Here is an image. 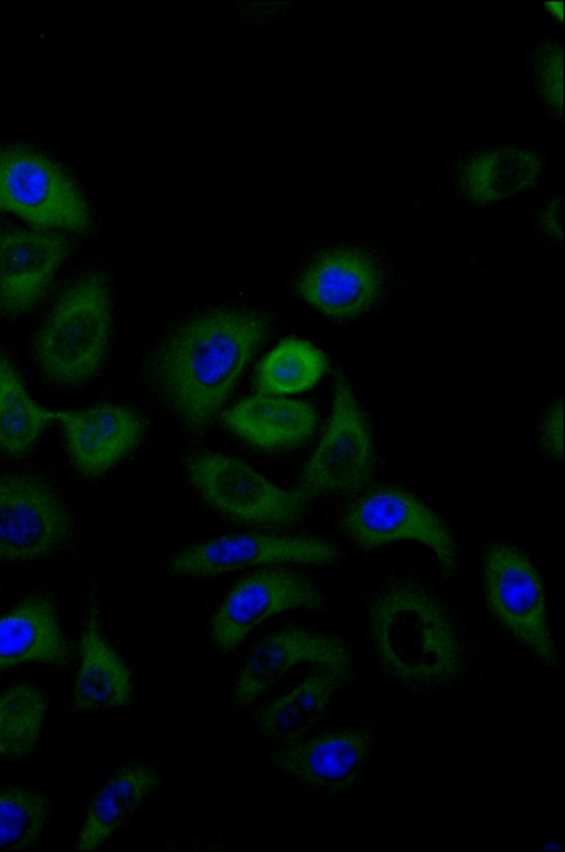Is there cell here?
Instances as JSON below:
<instances>
[{"instance_id":"6da1fadb","label":"cell","mask_w":565,"mask_h":852,"mask_svg":"<svg viewBox=\"0 0 565 852\" xmlns=\"http://www.w3.org/2000/svg\"><path fill=\"white\" fill-rule=\"evenodd\" d=\"M356 610L381 675L401 692L429 696L482 673L479 648L418 568L383 567L361 586Z\"/></svg>"},{"instance_id":"7a4b0ae2","label":"cell","mask_w":565,"mask_h":852,"mask_svg":"<svg viewBox=\"0 0 565 852\" xmlns=\"http://www.w3.org/2000/svg\"><path fill=\"white\" fill-rule=\"evenodd\" d=\"M268 329L262 313L226 307L200 313L164 338L151 371L185 428L202 432L213 422Z\"/></svg>"},{"instance_id":"3957f363","label":"cell","mask_w":565,"mask_h":852,"mask_svg":"<svg viewBox=\"0 0 565 852\" xmlns=\"http://www.w3.org/2000/svg\"><path fill=\"white\" fill-rule=\"evenodd\" d=\"M111 333L109 282L100 272H87L60 295L36 333L38 366L57 385H83L102 368Z\"/></svg>"},{"instance_id":"277c9868","label":"cell","mask_w":565,"mask_h":852,"mask_svg":"<svg viewBox=\"0 0 565 852\" xmlns=\"http://www.w3.org/2000/svg\"><path fill=\"white\" fill-rule=\"evenodd\" d=\"M337 526L360 550L402 540L419 543L434 554L445 581L457 578L461 544L456 532L430 504L404 487L372 484L345 499Z\"/></svg>"},{"instance_id":"5b68a950","label":"cell","mask_w":565,"mask_h":852,"mask_svg":"<svg viewBox=\"0 0 565 852\" xmlns=\"http://www.w3.org/2000/svg\"><path fill=\"white\" fill-rule=\"evenodd\" d=\"M482 593L494 620L546 670L557 672L561 656L545 609L539 568L515 543L497 539L481 557Z\"/></svg>"},{"instance_id":"8992f818","label":"cell","mask_w":565,"mask_h":852,"mask_svg":"<svg viewBox=\"0 0 565 852\" xmlns=\"http://www.w3.org/2000/svg\"><path fill=\"white\" fill-rule=\"evenodd\" d=\"M377 472L370 421L345 376L339 374L330 421L294 488L309 504L326 497L348 499L370 487Z\"/></svg>"},{"instance_id":"52a82bcc","label":"cell","mask_w":565,"mask_h":852,"mask_svg":"<svg viewBox=\"0 0 565 852\" xmlns=\"http://www.w3.org/2000/svg\"><path fill=\"white\" fill-rule=\"evenodd\" d=\"M185 473L198 495L215 512L243 525L280 529L299 524L309 503L237 457L200 451L188 457Z\"/></svg>"},{"instance_id":"ba28073f","label":"cell","mask_w":565,"mask_h":852,"mask_svg":"<svg viewBox=\"0 0 565 852\" xmlns=\"http://www.w3.org/2000/svg\"><path fill=\"white\" fill-rule=\"evenodd\" d=\"M377 748L375 727L358 720L317 727L300 737L271 744L267 762L315 795L341 797L364 776Z\"/></svg>"},{"instance_id":"9c48e42d","label":"cell","mask_w":565,"mask_h":852,"mask_svg":"<svg viewBox=\"0 0 565 852\" xmlns=\"http://www.w3.org/2000/svg\"><path fill=\"white\" fill-rule=\"evenodd\" d=\"M0 211L40 230L86 233L92 223L87 202L70 172L31 148H0Z\"/></svg>"},{"instance_id":"30bf717a","label":"cell","mask_w":565,"mask_h":852,"mask_svg":"<svg viewBox=\"0 0 565 852\" xmlns=\"http://www.w3.org/2000/svg\"><path fill=\"white\" fill-rule=\"evenodd\" d=\"M73 529L70 505L50 482L0 471V562L45 559L67 545Z\"/></svg>"},{"instance_id":"8fae6325","label":"cell","mask_w":565,"mask_h":852,"mask_svg":"<svg viewBox=\"0 0 565 852\" xmlns=\"http://www.w3.org/2000/svg\"><path fill=\"white\" fill-rule=\"evenodd\" d=\"M342 558V549L323 537L250 532L223 535L182 548L168 559V569L182 577H211L275 564L329 567Z\"/></svg>"},{"instance_id":"7c38bea8","label":"cell","mask_w":565,"mask_h":852,"mask_svg":"<svg viewBox=\"0 0 565 852\" xmlns=\"http://www.w3.org/2000/svg\"><path fill=\"white\" fill-rule=\"evenodd\" d=\"M329 599L310 578L284 568L256 571L239 580L226 595L211 621V640L217 652L235 650L258 624L289 610L326 613Z\"/></svg>"},{"instance_id":"4fadbf2b","label":"cell","mask_w":565,"mask_h":852,"mask_svg":"<svg viewBox=\"0 0 565 852\" xmlns=\"http://www.w3.org/2000/svg\"><path fill=\"white\" fill-rule=\"evenodd\" d=\"M298 665L358 666L353 644L333 632L289 624L269 632L247 652L233 682L231 703L245 709Z\"/></svg>"},{"instance_id":"5bb4252c","label":"cell","mask_w":565,"mask_h":852,"mask_svg":"<svg viewBox=\"0 0 565 852\" xmlns=\"http://www.w3.org/2000/svg\"><path fill=\"white\" fill-rule=\"evenodd\" d=\"M73 467L95 478L111 471L141 442L145 419L132 408L98 403L79 410L55 411Z\"/></svg>"},{"instance_id":"9a60e30c","label":"cell","mask_w":565,"mask_h":852,"mask_svg":"<svg viewBox=\"0 0 565 852\" xmlns=\"http://www.w3.org/2000/svg\"><path fill=\"white\" fill-rule=\"evenodd\" d=\"M70 251L64 234L11 229L0 233V312L19 316L45 295Z\"/></svg>"},{"instance_id":"2e32d148","label":"cell","mask_w":565,"mask_h":852,"mask_svg":"<svg viewBox=\"0 0 565 852\" xmlns=\"http://www.w3.org/2000/svg\"><path fill=\"white\" fill-rule=\"evenodd\" d=\"M383 278L364 252L334 249L316 257L298 281L300 295L320 313L350 319L369 311L379 299Z\"/></svg>"},{"instance_id":"e0dca14e","label":"cell","mask_w":565,"mask_h":852,"mask_svg":"<svg viewBox=\"0 0 565 852\" xmlns=\"http://www.w3.org/2000/svg\"><path fill=\"white\" fill-rule=\"evenodd\" d=\"M135 694L134 673L103 631L97 600L85 611L70 709L92 714L127 707Z\"/></svg>"},{"instance_id":"ac0fdd59","label":"cell","mask_w":565,"mask_h":852,"mask_svg":"<svg viewBox=\"0 0 565 852\" xmlns=\"http://www.w3.org/2000/svg\"><path fill=\"white\" fill-rule=\"evenodd\" d=\"M356 677L358 666H312L291 690L258 707L253 726L270 745L300 737L319 727L340 693L351 688Z\"/></svg>"},{"instance_id":"d6986e66","label":"cell","mask_w":565,"mask_h":852,"mask_svg":"<svg viewBox=\"0 0 565 852\" xmlns=\"http://www.w3.org/2000/svg\"><path fill=\"white\" fill-rule=\"evenodd\" d=\"M73 659L55 600L38 592L0 616V672L23 664L64 669Z\"/></svg>"},{"instance_id":"ffe728a7","label":"cell","mask_w":565,"mask_h":852,"mask_svg":"<svg viewBox=\"0 0 565 852\" xmlns=\"http://www.w3.org/2000/svg\"><path fill=\"white\" fill-rule=\"evenodd\" d=\"M160 769L148 761L120 765L93 796L73 849H99L114 837L162 785Z\"/></svg>"},{"instance_id":"44dd1931","label":"cell","mask_w":565,"mask_h":852,"mask_svg":"<svg viewBox=\"0 0 565 852\" xmlns=\"http://www.w3.org/2000/svg\"><path fill=\"white\" fill-rule=\"evenodd\" d=\"M222 421L255 448L282 451L306 443L319 420L316 409L308 402L262 392L223 412Z\"/></svg>"},{"instance_id":"7402d4cb","label":"cell","mask_w":565,"mask_h":852,"mask_svg":"<svg viewBox=\"0 0 565 852\" xmlns=\"http://www.w3.org/2000/svg\"><path fill=\"white\" fill-rule=\"evenodd\" d=\"M542 168V159L527 148L497 146L461 160L452 175V185L469 202L488 204L532 186Z\"/></svg>"},{"instance_id":"603a6c76","label":"cell","mask_w":565,"mask_h":852,"mask_svg":"<svg viewBox=\"0 0 565 852\" xmlns=\"http://www.w3.org/2000/svg\"><path fill=\"white\" fill-rule=\"evenodd\" d=\"M52 422L55 411L32 399L15 366L0 349V453L15 459L28 454Z\"/></svg>"},{"instance_id":"cb8c5ba5","label":"cell","mask_w":565,"mask_h":852,"mask_svg":"<svg viewBox=\"0 0 565 852\" xmlns=\"http://www.w3.org/2000/svg\"><path fill=\"white\" fill-rule=\"evenodd\" d=\"M50 708L46 692L32 682L0 691V761L26 758L39 746Z\"/></svg>"},{"instance_id":"d4e9b609","label":"cell","mask_w":565,"mask_h":852,"mask_svg":"<svg viewBox=\"0 0 565 852\" xmlns=\"http://www.w3.org/2000/svg\"><path fill=\"white\" fill-rule=\"evenodd\" d=\"M328 368L324 354L302 339H285L260 362L256 383L264 393H297L313 387Z\"/></svg>"},{"instance_id":"484cf974","label":"cell","mask_w":565,"mask_h":852,"mask_svg":"<svg viewBox=\"0 0 565 852\" xmlns=\"http://www.w3.org/2000/svg\"><path fill=\"white\" fill-rule=\"evenodd\" d=\"M52 809V797L39 789L1 787L0 850H33L50 822Z\"/></svg>"},{"instance_id":"4316f807","label":"cell","mask_w":565,"mask_h":852,"mask_svg":"<svg viewBox=\"0 0 565 852\" xmlns=\"http://www.w3.org/2000/svg\"><path fill=\"white\" fill-rule=\"evenodd\" d=\"M562 46L555 40L541 45L534 55V81L539 93L554 111L563 108Z\"/></svg>"},{"instance_id":"83f0119b","label":"cell","mask_w":565,"mask_h":852,"mask_svg":"<svg viewBox=\"0 0 565 852\" xmlns=\"http://www.w3.org/2000/svg\"><path fill=\"white\" fill-rule=\"evenodd\" d=\"M540 444L554 460L563 457V401H552L541 417L539 424Z\"/></svg>"},{"instance_id":"f1b7e54d","label":"cell","mask_w":565,"mask_h":852,"mask_svg":"<svg viewBox=\"0 0 565 852\" xmlns=\"http://www.w3.org/2000/svg\"><path fill=\"white\" fill-rule=\"evenodd\" d=\"M562 198H554L546 204L540 218V225L545 234L558 241L562 240Z\"/></svg>"},{"instance_id":"f546056e","label":"cell","mask_w":565,"mask_h":852,"mask_svg":"<svg viewBox=\"0 0 565 852\" xmlns=\"http://www.w3.org/2000/svg\"><path fill=\"white\" fill-rule=\"evenodd\" d=\"M546 9L559 21L563 20V3L561 1L558 2H547Z\"/></svg>"}]
</instances>
